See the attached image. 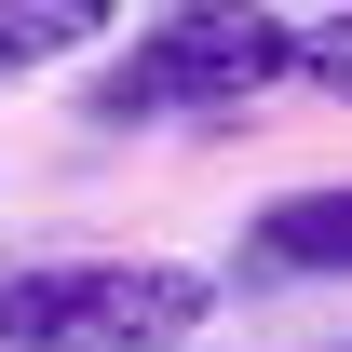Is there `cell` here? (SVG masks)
<instances>
[{
    "mask_svg": "<svg viewBox=\"0 0 352 352\" xmlns=\"http://www.w3.org/2000/svg\"><path fill=\"white\" fill-rule=\"evenodd\" d=\"M217 285L190 258H41L0 271V352H190Z\"/></svg>",
    "mask_w": 352,
    "mask_h": 352,
    "instance_id": "6da1fadb",
    "label": "cell"
},
{
    "mask_svg": "<svg viewBox=\"0 0 352 352\" xmlns=\"http://www.w3.org/2000/svg\"><path fill=\"white\" fill-rule=\"evenodd\" d=\"M109 28H122V0H0V95L68 68V54H95Z\"/></svg>",
    "mask_w": 352,
    "mask_h": 352,
    "instance_id": "277c9868",
    "label": "cell"
},
{
    "mask_svg": "<svg viewBox=\"0 0 352 352\" xmlns=\"http://www.w3.org/2000/svg\"><path fill=\"white\" fill-rule=\"evenodd\" d=\"M298 82V28L271 0H176L163 28H135V54L95 82L109 122H204V109H244V95Z\"/></svg>",
    "mask_w": 352,
    "mask_h": 352,
    "instance_id": "7a4b0ae2",
    "label": "cell"
},
{
    "mask_svg": "<svg viewBox=\"0 0 352 352\" xmlns=\"http://www.w3.org/2000/svg\"><path fill=\"white\" fill-rule=\"evenodd\" d=\"M298 82L352 95V14H325V28H298Z\"/></svg>",
    "mask_w": 352,
    "mask_h": 352,
    "instance_id": "5b68a950",
    "label": "cell"
},
{
    "mask_svg": "<svg viewBox=\"0 0 352 352\" xmlns=\"http://www.w3.org/2000/svg\"><path fill=\"white\" fill-rule=\"evenodd\" d=\"M244 271H325V285H352V176L258 204L244 217Z\"/></svg>",
    "mask_w": 352,
    "mask_h": 352,
    "instance_id": "3957f363",
    "label": "cell"
}]
</instances>
